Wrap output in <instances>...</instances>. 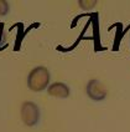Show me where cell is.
Listing matches in <instances>:
<instances>
[{
	"instance_id": "1",
	"label": "cell",
	"mask_w": 130,
	"mask_h": 132,
	"mask_svg": "<svg viewBox=\"0 0 130 132\" xmlns=\"http://www.w3.org/2000/svg\"><path fill=\"white\" fill-rule=\"evenodd\" d=\"M51 75L47 67L45 66H36L30 71L27 76V87L34 92H41L48 88Z\"/></svg>"
},
{
	"instance_id": "2",
	"label": "cell",
	"mask_w": 130,
	"mask_h": 132,
	"mask_svg": "<svg viewBox=\"0 0 130 132\" xmlns=\"http://www.w3.org/2000/svg\"><path fill=\"white\" fill-rule=\"evenodd\" d=\"M20 115H21L22 122L27 127H35L41 117L40 107L32 101L22 102L21 109H20Z\"/></svg>"
},
{
	"instance_id": "3",
	"label": "cell",
	"mask_w": 130,
	"mask_h": 132,
	"mask_svg": "<svg viewBox=\"0 0 130 132\" xmlns=\"http://www.w3.org/2000/svg\"><path fill=\"white\" fill-rule=\"evenodd\" d=\"M86 92L88 97L91 100H93L95 102H99V101H103L105 97H107V87L104 86V84L101 82L99 80H89L88 84L86 86Z\"/></svg>"
},
{
	"instance_id": "4",
	"label": "cell",
	"mask_w": 130,
	"mask_h": 132,
	"mask_svg": "<svg viewBox=\"0 0 130 132\" xmlns=\"http://www.w3.org/2000/svg\"><path fill=\"white\" fill-rule=\"evenodd\" d=\"M47 92L50 96H55L58 98H67L71 94V90L63 82H53L48 86Z\"/></svg>"
},
{
	"instance_id": "5",
	"label": "cell",
	"mask_w": 130,
	"mask_h": 132,
	"mask_svg": "<svg viewBox=\"0 0 130 132\" xmlns=\"http://www.w3.org/2000/svg\"><path fill=\"white\" fill-rule=\"evenodd\" d=\"M10 11V5L6 0H0V16H5Z\"/></svg>"
},
{
	"instance_id": "6",
	"label": "cell",
	"mask_w": 130,
	"mask_h": 132,
	"mask_svg": "<svg viewBox=\"0 0 130 132\" xmlns=\"http://www.w3.org/2000/svg\"><path fill=\"white\" fill-rule=\"evenodd\" d=\"M78 4H79V6L82 9H91L92 6H94L95 4H97V1L95 0H79L78 1Z\"/></svg>"
},
{
	"instance_id": "7",
	"label": "cell",
	"mask_w": 130,
	"mask_h": 132,
	"mask_svg": "<svg viewBox=\"0 0 130 132\" xmlns=\"http://www.w3.org/2000/svg\"><path fill=\"white\" fill-rule=\"evenodd\" d=\"M1 34H3V24H0V37H1Z\"/></svg>"
}]
</instances>
